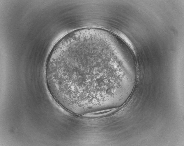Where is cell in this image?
<instances>
[{
	"label": "cell",
	"instance_id": "1",
	"mask_svg": "<svg viewBox=\"0 0 184 146\" xmlns=\"http://www.w3.org/2000/svg\"><path fill=\"white\" fill-rule=\"evenodd\" d=\"M111 70H123L119 53L106 44L88 42L70 46L51 61L46 77L49 86L64 99L94 104L120 88L122 80L110 75Z\"/></svg>",
	"mask_w": 184,
	"mask_h": 146
}]
</instances>
